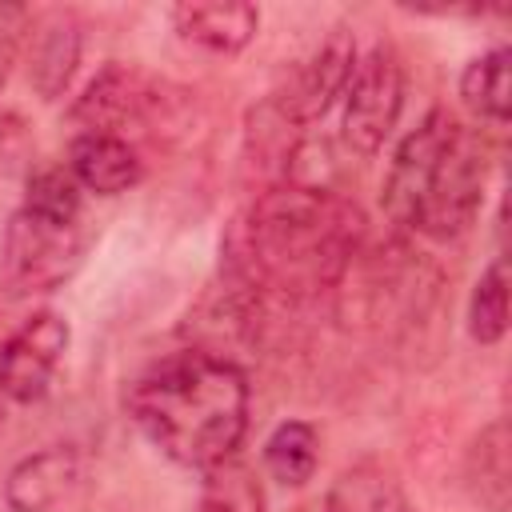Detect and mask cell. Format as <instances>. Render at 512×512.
I'll list each match as a JSON object with an SVG mask.
<instances>
[{
    "label": "cell",
    "mask_w": 512,
    "mask_h": 512,
    "mask_svg": "<svg viewBox=\"0 0 512 512\" xmlns=\"http://www.w3.org/2000/svg\"><path fill=\"white\" fill-rule=\"evenodd\" d=\"M128 416L180 468L208 472L236 456L248 432V380L212 352H172L128 388Z\"/></svg>",
    "instance_id": "obj_1"
},
{
    "label": "cell",
    "mask_w": 512,
    "mask_h": 512,
    "mask_svg": "<svg viewBox=\"0 0 512 512\" xmlns=\"http://www.w3.org/2000/svg\"><path fill=\"white\" fill-rule=\"evenodd\" d=\"M360 240V212L324 184H280L244 220V268L252 280L300 296L332 288Z\"/></svg>",
    "instance_id": "obj_2"
},
{
    "label": "cell",
    "mask_w": 512,
    "mask_h": 512,
    "mask_svg": "<svg viewBox=\"0 0 512 512\" xmlns=\"http://www.w3.org/2000/svg\"><path fill=\"white\" fill-rule=\"evenodd\" d=\"M484 184V140L436 108L400 140L384 176V212L392 224L416 228L428 240H456L476 224Z\"/></svg>",
    "instance_id": "obj_3"
},
{
    "label": "cell",
    "mask_w": 512,
    "mask_h": 512,
    "mask_svg": "<svg viewBox=\"0 0 512 512\" xmlns=\"http://www.w3.org/2000/svg\"><path fill=\"white\" fill-rule=\"evenodd\" d=\"M344 144L360 156H372L392 136L404 108V64L392 44H372L356 56L344 84Z\"/></svg>",
    "instance_id": "obj_4"
},
{
    "label": "cell",
    "mask_w": 512,
    "mask_h": 512,
    "mask_svg": "<svg viewBox=\"0 0 512 512\" xmlns=\"http://www.w3.org/2000/svg\"><path fill=\"white\" fill-rule=\"evenodd\" d=\"M84 244L80 224H52L20 208L4 232V272L16 288L48 292L76 272Z\"/></svg>",
    "instance_id": "obj_5"
},
{
    "label": "cell",
    "mask_w": 512,
    "mask_h": 512,
    "mask_svg": "<svg viewBox=\"0 0 512 512\" xmlns=\"http://www.w3.org/2000/svg\"><path fill=\"white\" fill-rule=\"evenodd\" d=\"M72 328L60 312H32L0 344V392L12 404H40L52 392Z\"/></svg>",
    "instance_id": "obj_6"
},
{
    "label": "cell",
    "mask_w": 512,
    "mask_h": 512,
    "mask_svg": "<svg viewBox=\"0 0 512 512\" xmlns=\"http://www.w3.org/2000/svg\"><path fill=\"white\" fill-rule=\"evenodd\" d=\"M80 484H84V456L72 444H52L24 456L8 472L4 500L12 512H56L80 492Z\"/></svg>",
    "instance_id": "obj_7"
},
{
    "label": "cell",
    "mask_w": 512,
    "mask_h": 512,
    "mask_svg": "<svg viewBox=\"0 0 512 512\" xmlns=\"http://www.w3.org/2000/svg\"><path fill=\"white\" fill-rule=\"evenodd\" d=\"M352 64H356V44L348 32H332L316 56L296 72V84L292 92L280 100V112L292 120V124H308L316 116H324L340 96H344V84L352 76Z\"/></svg>",
    "instance_id": "obj_8"
},
{
    "label": "cell",
    "mask_w": 512,
    "mask_h": 512,
    "mask_svg": "<svg viewBox=\"0 0 512 512\" xmlns=\"http://www.w3.org/2000/svg\"><path fill=\"white\" fill-rule=\"evenodd\" d=\"M68 172L76 176L80 188L100 192V196H116V192H128L132 184H140L144 160L124 136L80 132L68 148Z\"/></svg>",
    "instance_id": "obj_9"
},
{
    "label": "cell",
    "mask_w": 512,
    "mask_h": 512,
    "mask_svg": "<svg viewBox=\"0 0 512 512\" xmlns=\"http://www.w3.org/2000/svg\"><path fill=\"white\" fill-rule=\"evenodd\" d=\"M172 24L180 32V40L232 56L240 48L252 44L256 28H260V8L256 4H240V0H212V4H176L172 8Z\"/></svg>",
    "instance_id": "obj_10"
},
{
    "label": "cell",
    "mask_w": 512,
    "mask_h": 512,
    "mask_svg": "<svg viewBox=\"0 0 512 512\" xmlns=\"http://www.w3.org/2000/svg\"><path fill=\"white\" fill-rule=\"evenodd\" d=\"M144 104H148L144 76H140L136 68L108 64V68L88 84V92L80 96V104H76L72 116L84 124V132H108V136H116V128H120L124 120H132Z\"/></svg>",
    "instance_id": "obj_11"
},
{
    "label": "cell",
    "mask_w": 512,
    "mask_h": 512,
    "mask_svg": "<svg viewBox=\"0 0 512 512\" xmlns=\"http://www.w3.org/2000/svg\"><path fill=\"white\" fill-rule=\"evenodd\" d=\"M320 464V432L308 420H284L264 440V468L284 488H300L316 476Z\"/></svg>",
    "instance_id": "obj_12"
},
{
    "label": "cell",
    "mask_w": 512,
    "mask_h": 512,
    "mask_svg": "<svg viewBox=\"0 0 512 512\" xmlns=\"http://www.w3.org/2000/svg\"><path fill=\"white\" fill-rule=\"evenodd\" d=\"M508 68H512V52L508 48H492L484 56H476L464 76H460V100L468 112H476L480 120H492V124H504L508 120V104H512V80H508Z\"/></svg>",
    "instance_id": "obj_13"
},
{
    "label": "cell",
    "mask_w": 512,
    "mask_h": 512,
    "mask_svg": "<svg viewBox=\"0 0 512 512\" xmlns=\"http://www.w3.org/2000/svg\"><path fill=\"white\" fill-rule=\"evenodd\" d=\"M468 488L488 512L508 508V428L492 420L468 452Z\"/></svg>",
    "instance_id": "obj_14"
},
{
    "label": "cell",
    "mask_w": 512,
    "mask_h": 512,
    "mask_svg": "<svg viewBox=\"0 0 512 512\" xmlns=\"http://www.w3.org/2000/svg\"><path fill=\"white\" fill-rule=\"evenodd\" d=\"M80 60V32L68 16H56L40 28L36 36V52H32V84L40 88L44 100L60 96V88L68 84L72 68Z\"/></svg>",
    "instance_id": "obj_15"
},
{
    "label": "cell",
    "mask_w": 512,
    "mask_h": 512,
    "mask_svg": "<svg viewBox=\"0 0 512 512\" xmlns=\"http://www.w3.org/2000/svg\"><path fill=\"white\" fill-rule=\"evenodd\" d=\"M200 512H264V484L260 476L240 464L236 456L204 472Z\"/></svg>",
    "instance_id": "obj_16"
},
{
    "label": "cell",
    "mask_w": 512,
    "mask_h": 512,
    "mask_svg": "<svg viewBox=\"0 0 512 512\" xmlns=\"http://www.w3.org/2000/svg\"><path fill=\"white\" fill-rule=\"evenodd\" d=\"M468 332L476 344H496L508 332V272L504 260H492L468 300Z\"/></svg>",
    "instance_id": "obj_17"
},
{
    "label": "cell",
    "mask_w": 512,
    "mask_h": 512,
    "mask_svg": "<svg viewBox=\"0 0 512 512\" xmlns=\"http://www.w3.org/2000/svg\"><path fill=\"white\" fill-rule=\"evenodd\" d=\"M80 184L68 168L52 164L28 176V192H24V212L52 220V224H80Z\"/></svg>",
    "instance_id": "obj_18"
},
{
    "label": "cell",
    "mask_w": 512,
    "mask_h": 512,
    "mask_svg": "<svg viewBox=\"0 0 512 512\" xmlns=\"http://www.w3.org/2000/svg\"><path fill=\"white\" fill-rule=\"evenodd\" d=\"M324 512H396V500H392V484L384 476H372V472H348L340 476V484L328 492L324 500Z\"/></svg>",
    "instance_id": "obj_19"
},
{
    "label": "cell",
    "mask_w": 512,
    "mask_h": 512,
    "mask_svg": "<svg viewBox=\"0 0 512 512\" xmlns=\"http://www.w3.org/2000/svg\"><path fill=\"white\" fill-rule=\"evenodd\" d=\"M12 60H16V48H12V40H4L0 44V88H4L8 72H12Z\"/></svg>",
    "instance_id": "obj_20"
},
{
    "label": "cell",
    "mask_w": 512,
    "mask_h": 512,
    "mask_svg": "<svg viewBox=\"0 0 512 512\" xmlns=\"http://www.w3.org/2000/svg\"><path fill=\"white\" fill-rule=\"evenodd\" d=\"M20 16H24L20 8H12V4H0V44L8 40V36H4V32H8V24H16Z\"/></svg>",
    "instance_id": "obj_21"
}]
</instances>
